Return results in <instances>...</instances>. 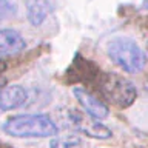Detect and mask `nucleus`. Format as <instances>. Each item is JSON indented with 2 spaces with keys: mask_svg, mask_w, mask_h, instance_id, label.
Here are the masks:
<instances>
[{
  "mask_svg": "<svg viewBox=\"0 0 148 148\" xmlns=\"http://www.w3.org/2000/svg\"><path fill=\"white\" fill-rule=\"evenodd\" d=\"M3 131L17 139H42L53 137L59 128L46 114H17L3 123Z\"/></svg>",
  "mask_w": 148,
  "mask_h": 148,
  "instance_id": "obj_1",
  "label": "nucleus"
},
{
  "mask_svg": "<svg viewBox=\"0 0 148 148\" xmlns=\"http://www.w3.org/2000/svg\"><path fill=\"white\" fill-rule=\"evenodd\" d=\"M106 54L111 62L125 73L136 74L145 68L147 56L136 40L130 37H114L106 45Z\"/></svg>",
  "mask_w": 148,
  "mask_h": 148,
  "instance_id": "obj_2",
  "label": "nucleus"
},
{
  "mask_svg": "<svg viewBox=\"0 0 148 148\" xmlns=\"http://www.w3.org/2000/svg\"><path fill=\"white\" fill-rule=\"evenodd\" d=\"M102 99L119 108H128L137 97V90L131 80L116 73H100L96 85Z\"/></svg>",
  "mask_w": 148,
  "mask_h": 148,
  "instance_id": "obj_3",
  "label": "nucleus"
},
{
  "mask_svg": "<svg viewBox=\"0 0 148 148\" xmlns=\"http://www.w3.org/2000/svg\"><path fill=\"white\" fill-rule=\"evenodd\" d=\"M69 117V123L74 128V131L83 134V136L92 137V139H110L113 136L111 130L108 127H105L103 123H100V120H97L91 116H88L83 111H77V110H71L68 114Z\"/></svg>",
  "mask_w": 148,
  "mask_h": 148,
  "instance_id": "obj_4",
  "label": "nucleus"
},
{
  "mask_svg": "<svg viewBox=\"0 0 148 148\" xmlns=\"http://www.w3.org/2000/svg\"><path fill=\"white\" fill-rule=\"evenodd\" d=\"M100 68L82 56H76L73 63L66 69V79L73 83H83V85H96L97 79L100 76Z\"/></svg>",
  "mask_w": 148,
  "mask_h": 148,
  "instance_id": "obj_5",
  "label": "nucleus"
},
{
  "mask_svg": "<svg viewBox=\"0 0 148 148\" xmlns=\"http://www.w3.org/2000/svg\"><path fill=\"white\" fill-rule=\"evenodd\" d=\"M73 94L77 99L79 105L82 106L83 111H85L88 116H91V117H94L97 120L106 119L110 116L108 105H106L102 99H99L96 94H92L90 90H86V88H83V86H74Z\"/></svg>",
  "mask_w": 148,
  "mask_h": 148,
  "instance_id": "obj_6",
  "label": "nucleus"
},
{
  "mask_svg": "<svg viewBox=\"0 0 148 148\" xmlns=\"http://www.w3.org/2000/svg\"><path fill=\"white\" fill-rule=\"evenodd\" d=\"M28 92L20 85H3L0 86V114L6 111L20 108L26 102Z\"/></svg>",
  "mask_w": 148,
  "mask_h": 148,
  "instance_id": "obj_7",
  "label": "nucleus"
},
{
  "mask_svg": "<svg viewBox=\"0 0 148 148\" xmlns=\"http://www.w3.org/2000/svg\"><path fill=\"white\" fill-rule=\"evenodd\" d=\"M26 48V40L16 29L5 28L0 29V60L22 53Z\"/></svg>",
  "mask_w": 148,
  "mask_h": 148,
  "instance_id": "obj_8",
  "label": "nucleus"
},
{
  "mask_svg": "<svg viewBox=\"0 0 148 148\" xmlns=\"http://www.w3.org/2000/svg\"><path fill=\"white\" fill-rule=\"evenodd\" d=\"M56 0H25L26 16L32 26H40L53 12Z\"/></svg>",
  "mask_w": 148,
  "mask_h": 148,
  "instance_id": "obj_9",
  "label": "nucleus"
},
{
  "mask_svg": "<svg viewBox=\"0 0 148 148\" xmlns=\"http://www.w3.org/2000/svg\"><path fill=\"white\" fill-rule=\"evenodd\" d=\"M80 145H82V139L79 136H74V134L54 137L49 142L51 148H79Z\"/></svg>",
  "mask_w": 148,
  "mask_h": 148,
  "instance_id": "obj_10",
  "label": "nucleus"
},
{
  "mask_svg": "<svg viewBox=\"0 0 148 148\" xmlns=\"http://www.w3.org/2000/svg\"><path fill=\"white\" fill-rule=\"evenodd\" d=\"M17 8L11 0H0V23L16 16Z\"/></svg>",
  "mask_w": 148,
  "mask_h": 148,
  "instance_id": "obj_11",
  "label": "nucleus"
},
{
  "mask_svg": "<svg viewBox=\"0 0 148 148\" xmlns=\"http://www.w3.org/2000/svg\"><path fill=\"white\" fill-rule=\"evenodd\" d=\"M3 85H6V79H5L2 74H0V86H3Z\"/></svg>",
  "mask_w": 148,
  "mask_h": 148,
  "instance_id": "obj_12",
  "label": "nucleus"
},
{
  "mask_svg": "<svg viewBox=\"0 0 148 148\" xmlns=\"http://www.w3.org/2000/svg\"><path fill=\"white\" fill-rule=\"evenodd\" d=\"M0 148H11V147H8V145H5L3 142H0Z\"/></svg>",
  "mask_w": 148,
  "mask_h": 148,
  "instance_id": "obj_13",
  "label": "nucleus"
}]
</instances>
